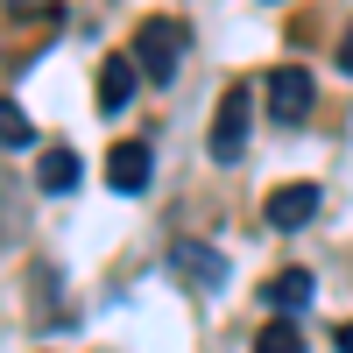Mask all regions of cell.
<instances>
[{"mask_svg": "<svg viewBox=\"0 0 353 353\" xmlns=\"http://www.w3.org/2000/svg\"><path fill=\"white\" fill-rule=\"evenodd\" d=\"M134 64H141V78H149V85H170L176 78V64H184V28H176L170 14H149V21H141L134 28Z\"/></svg>", "mask_w": 353, "mask_h": 353, "instance_id": "1", "label": "cell"}, {"mask_svg": "<svg viewBox=\"0 0 353 353\" xmlns=\"http://www.w3.org/2000/svg\"><path fill=\"white\" fill-rule=\"evenodd\" d=\"M261 212H269L276 233H297V226L318 212V184H283V191H269V205H261Z\"/></svg>", "mask_w": 353, "mask_h": 353, "instance_id": "6", "label": "cell"}, {"mask_svg": "<svg viewBox=\"0 0 353 353\" xmlns=\"http://www.w3.org/2000/svg\"><path fill=\"white\" fill-rule=\"evenodd\" d=\"M339 353H353V318H346V325H339Z\"/></svg>", "mask_w": 353, "mask_h": 353, "instance_id": "14", "label": "cell"}, {"mask_svg": "<svg viewBox=\"0 0 353 353\" xmlns=\"http://www.w3.org/2000/svg\"><path fill=\"white\" fill-rule=\"evenodd\" d=\"M36 184H43L50 198H64V191L78 184V149H64V141H57V149H43V156H36Z\"/></svg>", "mask_w": 353, "mask_h": 353, "instance_id": "9", "label": "cell"}, {"mask_svg": "<svg viewBox=\"0 0 353 353\" xmlns=\"http://www.w3.org/2000/svg\"><path fill=\"white\" fill-rule=\"evenodd\" d=\"M14 14H50V0H8Z\"/></svg>", "mask_w": 353, "mask_h": 353, "instance_id": "12", "label": "cell"}, {"mask_svg": "<svg viewBox=\"0 0 353 353\" xmlns=\"http://www.w3.org/2000/svg\"><path fill=\"white\" fill-rule=\"evenodd\" d=\"M254 353H304V332H297V318H269L254 339Z\"/></svg>", "mask_w": 353, "mask_h": 353, "instance_id": "11", "label": "cell"}, {"mask_svg": "<svg viewBox=\"0 0 353 353\" xmlns=\"http://www.w3.org/2000/svg\"><path fill=\"white\" fill-rule=\"evenodd\" d=\"M339 71L353 78V28H346V43H339Z\"/></svg>", "mask_w": 353, "mask_h": 353, "instance_id": "13", "label": "cell"}, {"mask_svg": "<svg viewBox=\"0 0 353 353\" xmlns=\"http://www.w3.org/2000/svg\"><path fill=\"white\" fill-rule=\"evenodd\" d=\"M261 304H269L276 318H297L311 304V269H276L269 283H261Z\"/></svg>", "mask_w": 353, "mask_h": 353, "instance_id": "7", "label": "cell"}, {"mask_svg": "<svg viewBox=\"0 0 353 353\" xmlns=\"http://www.w3.org/2000/svg\"><path fill=\"white\" fill-rule=\"evenodd\" d=\"M248 128H254V99H248V85H226V92H219V106H212V134H205L212 163H241Z\"/></svg>", "mask_w": 353, "mask_h": 353, "instance_id": "2", "label": "cell"}, {"mask_svg": "<svg viewBox=\"0 0 353 353\" xmlns=\"http://www.w3.org/2000/svg\"><path fill=\"white\" fill-rule=\"evenodd\" d=\"M304 113H311V71H304V64H276V71H269V121H290V128H297Z\"/></svg>", "mask_w": 353, "mask_h": 353, "instance_id": "4", "label": "cell"}, {"mask_svg": "<svg viewBox=\"0 0 353 353\" xmlns=\"http://www.w3.org/2000/svg\"><path fill=\"white\" fill-rule=\"evenodd\" d=\"M106 184L121 198L149 191V149H141V141H113V149H106Z\"/></svg>", "mask_w": 353, "mask_h": 353, "instance_id": "5", "label": "cell"}, {"mask_svg": "<svg viewBox=\"0 0 353 353\" xmlns=\"http://www.w3.org/2000/svg\"><path fill=\"white\" fill-rule=\"evenodd\" d=\"M170 276L184 283V290H226V254L219 248H205V241H170Z\"/></svg>", "mask_w": 353, "mask_h": 353, "instance_id": "3", "label": "cell"}, {"mask_svg": "<svg viewBox=\"0 0 353 353\" xmlns=\"http://www.w3.org/2000/svg\"><path fill=\"white\" fill-rule=\"evenodd\" d=\"M0 149H36V121L14 99H0Z\"/></svg>", "mask_w": 353, "mask_h": 353, "instance_id": "10", "label": "cell"}, {"mask_svg": "<svg viewBox=\"0 0 353 353\" xmlns=\"http://www.w3.org/2000/svg\"><path fill=\"white\" fill-rule=\"evenodd\" d=\"M134 85H141V64H134V57H106V64H99V106L121 113V106L134 99Z\"/></svg>", "mask_w": 353, "mask_h": 353, "instance_id": "8", "label": "cell"}]
</instances>
